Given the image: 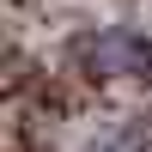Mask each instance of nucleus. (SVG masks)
Here are the masks:
<instances>
[]
</instances>
